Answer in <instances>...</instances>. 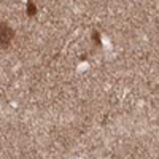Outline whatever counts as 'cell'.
Returning <instances> with one entry per match:
<instances>
[{
  "instance_id": "1",
  "label": "cell",
  "mask_w": 159,
  "mask_h": 159,
  "mask_svg": "<svg viewBox=\"0 0 159 159\" xmlns=\"http://www.w3.org/2000/svg\"><path fill=\"white\" fill-rule=\"evenodd\" d=\"M13 38H14V30L6 22L0 21V46L6 48V46L11 43Z\"/></svg>"
},
{
  "instance_id": "2",
  "label": "cell",
  "mask_w": 159,
  "mask_h": 159,
  "mask_svg": "<svg viewBox=\"0 0 159 159\" xmlns=\"http://www.w3.org/2000/svg\"><path fill=\"white\" fill-rule=\"evenodd\" d=\"M27 13H29V14H34V13H35V5H34V2H29V5H27Z\"/></svg>"
}]
</instances>
